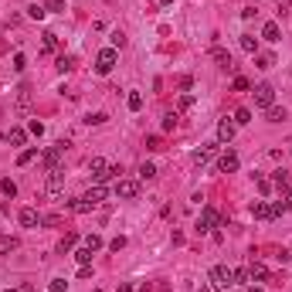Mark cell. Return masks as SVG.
I'll use <instances>...</instances> for the list:
<instances>
[{
  "mask_svg": "<svg viewBox=\"0 0 292 292\" xmlns=\"http://www.w3.org/2000/svg\"><path fill=\"white\" fill-rule=\"evenodd\" d=\"M72 245H75V234H65V238H62V245H58V248H62V251H72Z\"/></svg>",
  "mask_w": 292,
  "mask_h": 292,
  "instance_id": "obj_43",
  "label": "cell"
},
{
  "mask_svg": "<svg viewBox=\"0 0 292 292\" xmlns=\"http://www.w3.org/2000/svg\"><path fill=\"white\" fill-rule=\"evenodd\" d=\"M55 65H58V72H72V68H75V55H58Z\"/></svg>",
  "mask_w": 292,
  "mask_h": 292,
  "instance_id": "obj_21",
  "label": "cell"
},
{
  "mask_svg": "<svg viewBox=\"0 0 292 292\" xmlns=\"http://www.w3.org/2000/svg\"><path fill=\"white\" fill-rule=\"evenodd\" d=\"M17 245H21V241H17L14 234H10V238H0V255H7V251H14Z\"/></svg>",
  "mask_w": 292,
  "mask_h": 292,
  "instance_id": "obj_29",
  "label": "cell"
},
{
  "mask_svg": "<svg viewBox=\"0 0 292 292\" xmlns=\"http://www.w3.org/2000/svg\"><path fill=\"white\" fill-rule=\"evenodd\" d=\"M44 51H58V34L55 31H44Z\"/></svg>",
  "mask_w": 292,
  "mask_h": 292,
  "instance_id": "obj_26",
  "label": "cell"
},
{
  "mask_svg": "<svg viewBox=\"0 0 292 292\" xmlns=\"http://www.w3.org/2000/svg\"><path fill=\"white\" fill-rule=\"evenodd\" d=\"M17 221H21V228H38V224H44V218H41L34 208H21Z\"/></svg>",
  "mask_w": 292,
  "mask_h": 292,
  "instance_id": "obj_10",
  "label": "cell"
},
{
  "mask_svg": "<svg viewBox=\"0 0 292 292\" xmlns=\"http://www.w3.org/2000/svg\"><path fill=\"white\" fill-rule=\"evenodd\" d=\"M275 258H279V262H282V265H286V262H289L292 255H289V251H286V248H279V251H275Z\"/></svg>",
  "mask_w": 292,
  "mask_h": 292,
  "instance_id": "obj_50",
  "label": "cell"
},
{
  "mask_svg": "<svg viewBox=\"0 0 292 292\" xmlns=\"http://www.w3.org/2000/svg\"><path fill=\"white\" fill-rule=\"evenodd\" d=\"M211 55H214V62H218V68H224V72H234V62H231V55H228L224 48H211Z\"/></svg>",
  "mask_w": 292,
  "mask_h": 292,
  "instance_id": "obj_14",
  "label": "cell"
},
{
  "mask_svg": "<svg viewBox=\"0 0 292 292\" xmlns=\"http://www.w3.org/2000/svg\"><path fill=\"white\" fill-rule=\"evenodd\" d=\"M241 51L255 55V51H258V38H251V34H241Z\"/></svg>",
  "mask_w": 292,
  "mask_h": 292,
  "instance_id": "obj_19",
  "label": "cell"
},
{
  "mask_svg": "<svg viewBox=\"0 0 292 292\" xmlns=\"http://www.w3.org/2000/svg\"><path fill=\"white\" fill-rule=\"evenodd\" d=\"M17 109H21V112H27V109H31V95H27V92H21V99H17Z\"/></svg>",
  "mask_w": 292,
  "mask_h": 292,
  "instance_id": "obj_39",
  "label": "cell"
},
{
  "mask_svg": "<svg viewBox=\"0 0 292 292\" xmlns=\"http://www.w3.org/2000/svg\"><path fill=\"white\" fill-rule=\"evenodd\" d=\"M208 282H211L214 289H231V286H234V269H228V265H214L211 275H208Z\"/></svg>",
  "mask_w": 292,
  "mask_h": 292,
  "instance_id": "obj_1",
  "label": "cell"
},
{
  "mask_svg": "<svg viewBox=\"0 0 292 292\" xmlns=\"http://www.w3.org/2000/svg\"><path fill=\"white\" fill-rule=\"evenodd\" d=\"M197 292H214V286H211V282H208V286H201V289Z\"/></svg>",
  "mask_w": 292,
  "mask_h": 292,
  "instance_id": "obj_52",
  "label": "cell"
},
{
  "mask_svg": "<svg viewBox=\"0 0 292 292\" xmlns=\"http://www.w3.org/2000/svg\"><path fill=\"white\" fill-rule=\"evenodd\" d=\"M109 41H112V48H126V34H123V31H112Z\"/></svg>",
  "mask_w": 292,
  "mask_h": 292,
  "instance_id": "obj_33",
  "label": "cell"
},
{
  "mask_svg": "<svg viewBox=\"0 0 292 292\" xmlns=\"http://www.w3.org/2000/svg\"><path fill=\"white\" fill-rule=\"evenodd\" d=\"M262 38H265V41H272V44H275V41H279V38H282V31H279V24H275V21H269V24H265V27H262Z\"/></svg>",
  "mask_w": 292,
  "mask_h": 292,
  "instance_id": "obj_16",
  "label": "cell"
},
{
  "mask_svg": "<svg viewBox=\"0 0 292 292\" xmlns=\"http://www.w3.org/2000/svg\"><path fill=\"white\" fill-rule=\"evenodd\" d=\"M251 123V109H238L234 112V126H248Z\"/></svg>",
  "mask_w": 292,
  "mask_h": 292,
  "instance_id": "obj_27",
  "label": "cell"
},
{
  "mask_svg": "<svg viewBox=\"0 0 292 292\" xmlns=\"http://www.w3.org/2000/svg\"><path fill=\"white\" fill-rule=\"evenodd\" d=\"M272 65H275L272 55H258V68H272Z\"/></svg>",
  "mask_w": 292,
  "mask_h": 292,
  "instance_id": "obj_42",
  "label": "cell"
},
{
  "mask_svg": "<svg viewBox=\"0 0 292 292\" xmlns=\"http://www.w3.org/2000/svg\"><path fill=\"white\" fill-rule=\"evenodd\" d=\"M248 272H251V282H269V279H272L265 262H251V265H248Z\"/></svg>",
  "mask_w": 292,
  "mask_h": 292,
  "instance_id": "obj_13",
  "label": "cell"
},
{
  "mask_svg": "<svg viewBox=\"0 0 292 292\" xmlns=\"http://www.w3.org/2000/svg\"><path fill=\"white\" fill-rule=\"evenodd\" d=\"M234 282H241V286H251V272H248V269H234Z\"/></svg>",
  "mask_w": 292,
  "mask_h": 292,
  "instance_id": "obj_31",
  "label": "cell"
},
{
  "mask_svg": "<svg viewBox=\"0 0 292 292\" xmlns=\"http://www.w3.org/2000/svg\"><path fill=\"white\" fill-rule=\"evenodd\" d=\"M140 177H143V180H153V177H156V167H153V163H143V167H140Z\"/></svg>",
  "mask_w": 292,
  "mask_h": 292,
  "instance_id": "obj_35",
  "label": "cell"
},
{
  "mask_svg": "<svg viewBox=\"0 0 292 292\" xmlns=\"http://www.w3.org/2000/svg\"><path fill=\"white\" fill-rule=\"evenodd\" d=\"M85 248L99 251V248H102V238H99V234H88V238H85Z\"/></svg>",
  "mask_w": 292,
  "mask_h": 292,
  "instance_id": "obj_38",
  "label": "cell"
},
{
  "mask_svg": "<svg viewBox=\"0 0 292 292\" xmlns=\"http://www.w3.org/2000/svg\"><path fill=\"white\" fill-rule=\"evenodd\" d=\"M44 190H48L51 197H58V194L65 190V173H62V170H51L48 180H44Z\"/></svg>",
  "mask_w": 292,
  "mask_h": 292,
  "instance_id": "obj_7",
  "label": "cell"
},
{
  "mask_svg": "<svg viewBox=\"0 0 292 292\" xmlns=\"http://www.w3.org/2000/svg\"><path fill=\"white\" fill-rule=\"evenodd\" d=\"M65 289H68L65 279H51V292H65Z\"/></svg>",
  "mask_w": 292,
  "mask_h": 292,
  "instance_id": "obj_44",
  "label": "cell"
},
{
  "mask_svg": "<svg viewBox=\"0 0 292 292\" xmlns=\"http://www.w3.org/2000/svg\"><path fill=\"white\" fill-rule=\"evenodd\" d=\"M44 14H48L44 3H31V7H27V17H31V21H44Z\"/></svg>",
  "mask_w": 292,
  "mask_h": 292,
  "instance_id": "obj_23",
  "label": "cell"
},
{
  "mask_svg": "<svg viewBox=\"0 0 292 292\" xmlns=\"http://www.w3.org/2000/svg\"><path fill=\"white\" fill-rule=\"evenodd\" d=\"M279 204H282L286 211H292V194H289V190H282V201H279Z\"/></svg>",
  "mask_w": 292,
  "mask_h": 292,
  "instance_id": "obj_47",
  "label": "cell"
},
{
  "mask_svg": "<svg viewBox=\"0 0 292 292\" xmlns=\"http://www.w3.org/2000/svg\"><path fill=\"white\" fill-rule=\"evenodd\" d=\"M160 3H173V0H160Z\"/></svg>",
  "mask_w": 292,
  "mask_h": 292,
  "instance_id": "obj_53",
  "label": "cell"
},
{
  "mask_svg": "<svg viewBox=\"0 0 292 292\" xmlns=\"http://www.w3.org/2000/svg\"><path fill=\"white\" fill-rule=\"evenodd\" d=\"M7 292H21V289H7Z\"/></svg>",
  "mask_w": 292,
  "mask_h": 292,
  "instance_id": "obj_54",
  "label": "cell"
},
{
  "mask_svg": "<svg viewBox=\"0 0 292 292\" xmlns=\"http://www.w3.org/2000/svg\"><path fill=\"white\" fill-rule=\"evenodd\" d=\"M14 72H24V55H14Z\"/></svg>",
  "mask_w": 292,
  "mask_h": 292,
  "instance_id": "obj_49",
  "label": "cell"
},
{
  "mask_svg": "<svg viewBox=\"0 0 292 292\" xmlns=\"http://www.w3.org/2000/svg\"><path fill=\"white\" fill-rule=\"evenodd\" d=\"M214 153H218V143H208V146H204V149H197V153H194L190 160H194L197 167H204V163H208V160H211Z\"/></svg>",
  "mask_w": 292,
  "mask_h": 292,
  "instance_id": "obj_15",
  "label": "cell"
},
{
  "mask_svg": "<svg viewBox=\"0 0 292 292\" xmlns=\"http://www.w3.org/2000/svg\"><path fill=\"white\" fill-rule=\"evenodd\" d=\"M234 92H251V82L241 78V75H234Z\"/></svg>",
  "mask_w": 292,
  "mask_h": 292,
  "instance_id": "obj_34",
  "label": "cell"
},
{
  "mask_svg": "<svg viewBox=\"0 0 292 292\" xmlns=\"http://www.w3.org/2000/svg\"><path fill=\"white\" fill-rule=\"evenodd\" d=\"M109 248H112V251H119V248H126V238H123V234H119V238H112V241H109Z\"/></svg>",
  "mask_w": 292,
  "mask_h": 292,
  "instance_id": "obj_45",
  "label": "cell"
},
{
  "mask_svg": "<svg viewBox=\"0 0 292 292\" xmlns=\"http://www.w3.org/2000/svg\"><path fill=\"white\" fill-rule=\"evenodd\" d=\"M105 119H109V116H105V112H95V116H88V119H85V123H88V126H102V123H105Z\"/></svg>",
  "mask_w": 292,
  "mask_h": 292,
  "instance_id": "obj_41",
  "label": "cell"
},
{
  "mask_svg": "<svg viewBox=\"0 0 292 292\" xmlns=\"http://www.w3.org/2000/svg\"><path fill=\"white\" fill-rule=\"evenodd\" d=\"M126 105H129L133 112H140V109H143V92H129V99H126Z\"/></svg>",
  "mask_w": 292,
  "mask_h": 292,
  "instance_id": "obj_24",
  "label": "cell"
},
{
  "mask_svg": "<svg viewBox=\"0 0 292 292\" xmlns=\"http://www.w3.org/2000/svg\"><path fill=\"white\" fill-rule=\"evenodd\" d=\"M24 140H27L24 129H10V133H7V143H10V146H24Z\"/></svg>",
  "mask_w": 292,
  "mask_h": 292,
  "instance_id": "obj_22",
  "label": "cell"
},
{
  "mask_svg": "<svg viewBox=\"0 0 292 292\" xmlns=\"http://www.w3.org/2000/svg\"><path fill=\"white\" fill-rule=\"evenodd\" d=\"M27 129H31V136H44V123H38V119H31Z\"/></svg>",
  "mask_w": 292,
  "mask_h": 292,
  "instance_id": "obj_37",
  "label": "cell"
},
{
  "mask_svg": "<svg viewBox=\"0 0 292 292\" xmlns=\"http://www.w3.org/2000/svg\"><path fill=\"white\" fill-rule=\"evenodd\" d=\"M0 190H3L7 197H17V184H14L10 177H3V180H0Z\"/></svg>",
  "mask_w": 292,
  "mask_h": 292,
  "instance_id": "obj_28",
  "label": "cell"
},
{
  "mask_svg": "<svg viewBox=\"0 0 292 292\" xmlns=\"http://www.w3.org/2000/svg\"><path fill=\"white\" fill-rule=\"evenodd\" d=\"M238 167H241L238 153H231V149H228V153H221V156H218V170H221V173H234Z\"/></svg>",
  "mask_w": 292,
  "mask_h": 292,
  "instance_id": "obj_9",
  "label": "cell"
},
{
  "mask_svg": "<svg viewBox=\"0 0 292 292\" xmlns=\"http://www.w3.org/2000/svg\"><path fill=\"white\" fill-rule=\"evenodd\" d=\"M251 95H255V105H258V109H269V105H275V88H272L269 82H258V85L251 88Z\"/></svg>",
  "mask_w": 292,
  "mask_h": 292,
  "instance_id": "obj_3",
  "label": "cell"
},
{
  "mask_svg": "<svg viewBox=\"0 0 292 292\" xmlns=\"http://www.w3.org/2000/svg\"><path fill=\"white\" fill-rule=\"evenodd\" d=\"M34 156H38V146H31V149H24V153L17 156V167H27V163H34Z\"/></svg>",
  "mask_w": 292,
  "mask_h": 292,
  "instance_id": "obj_25",
  "label": "cell"
},
{
  "mask_svg": "<svg viewBox=\"0 0 292 292\" xmlns=\"http://www.w3.org/2000/svg\"><path fill=\"white\" fill-rule=\"evenodd\" d=\"M105 194H109V190H105L102 184H95V187H88V194H85V204H88V208H99V204L105 201Z\"/></svg>",
  "mask_w": 292,
  "mask_h": 292,
  "instance_id": "obj_12",
  "label": "cell"
},
{
  "mask_svg": "<svg viewBox=\"0 0 292 292\" xmlns=\"http://www.w3.org/2000/svg\"><path fill=\"white\" fill-rule=\"evenodd\" d=\"M251 214L255 218H272V204L269 201H251Z\"/></svg>",
  "mask_w": 292,
  "mask_h": 292,
  "instance_id": "obj_17",
  "label": "cell"
},
{
  "mask_svg": "<svg viewBox=\"0 0 292 292\" xmlns=\"http://www.w3.org/2000/svg\"><path fill=\"white\" fill-rule=\"evenodd\" d=\"M265 119H269V123H282V119H286V109H279V105H269V109H265Z\"/></svg>",
  "mask_w": 292,
  "mask_h": 292,
  "instance_id": "obj_20",
  "label": "cell"
},
{
  "mask_svg": "<svg viewBox=\"0 0 292 292\" xmlns=\"http://www.w3.org/2000/svg\"><path fill=\"white\" fill-rule=\"evenodd\" d=\"M116 58H119V55H116V48H102V51L95 55V72H99V75H109L112 68H116Z\"/></svg>",
  "mask_w": 292,
  "mask_h": 292,
  "instance_id": "obj_5",
  "label": "cell"
},
{
  "mask_svg": "<svg viewBox=\"0 0 292 292\" xmlns=\"http://www.w3.org/2000/svg\"><path fill=\"white\" fill-rule=\"evenodd\" d=\"M258 190H262V194H269V190H272V180H265V177H258Z\"/></svg>",
  "mask_w": 292,
  "mask_h": 292,
  "instance_id": "obj_48",
  "label": "cell"
},
{
  "mask_svg": "<svg viewBox=\"0 0 292 292\" xmlns=\"http://www.w3.org/2000/svg\"><path fill=\"white\" fill-rule=\"evenodd\" d=\"M88 173H92V180H95V184H105L109 177H116V173H112V167H109L102 156H92V160H88Z\"/></svg>",
  "mask_w": 292,
  "mask_h": 292,
  "instance_id": "obj_4",
  "label": "cell"
},
{
  "mask_svg": "<svg viewBox=\"0 0 292 292\" xmlns=\"http://www.w3.org/2000/svg\"><path fill=\"white\" fill-rule=\"evenodd\" d=\"M62 156H65V140L55 146H48L44 153H41V163H44V170L51 173V170H62Z\"/></svg>",
  "mask_w": 292,
  "mask_h": 292,
  "instance_id": "obj_2",
  "label": "cell"
},
{
  "mask_svg": "<svg viewBox=\"0 0 292 292\" xmlns=\"http://www.w3.org/2000/svg\"><path fill=\"white\" fill-rule=\"evenodd\" d=\"M234 129H238L234 119H221L218 123V143H231L234 140Z\"/></svg>",
  "mask_w": 292,
  "mask_h": 292,
  "instance_id": "obj_11",
  "label": "cell"
},
{
  "mask_svg": "<svg viewBox=\"0 0 292 292\" xmlns=\"http://www.w3.org/2000/svg\"><path fill=\"white\" fill-rule=\"evenodd\" d=\"M75 258H78V265H88V262H92V248H85V245H82V248L75 251Z\"/></svg>",
  "mask_w": 292,
  "mask_h": 292,
  "instance_id": "obj_30",
  "label": "cell"
},
{
  "mask_svg": "<svg viewBox=\"0 0 292 292\" xmlns=\"http://www.w3.org/2000/svg\"><path fill=\"white\" fill-rule=\"evenodd\" d=\"M245 292H265V289H262V286H255V282H251V286H248V289H245Z\"/></svg>",
  "mask_w": 292,
  "mask_h": 292,
  "instance_id": "obj_51",
  "label": "cell"
},
{
  "mask_svg": "<svg viewBox=\"0 0 292 292\" xmlns=\"http://www.w3.org/2000/svg\"><path fill=\"white\" fill-rule=\"evenodd\" d=\"M177 119H180L177 112H167V116H163V129H177Z\"/></svg>",
  "mask_w": 292,
  "mask_h": 292,
  "instance_id": "obj_36",
  "label": "cell"
},
{
  "mask_svg": "<svg viewBox=\"0 0 292 292\" xmlns=\"http://www.w3.org/2000/svg\"><path fill=\"white\" fill-rule=\"evenodd\" d=\"M187 109H194V95L184 92V95H180V112H187Z\"/></svg>",
  "mask_w": 292,
  "mask_h": 292,
  "instance_id": "obj_40",
  "label": "cell"
},
{
  "mask_svg": "<svg viewBox=\"0 0 292 292\" xmlns=\"http://www.w3.org/2000/svg\"><path fill=\"white\" fill-rule=\"evenodd\" d=\"M116 194H119V197H126V201H133V197L140 194V184H136V180H129V177H119V180H116Z\"/></svg>",
  "mask_w": 292,
  "mask_h": 292,
  "instance_id": "obj_8",
  "label": "cell"
},
{
  "mask_svg": "<svg viewBox=\"0 0 292 292\" xmlns=\"http://www.w3.org/2000/svg\"><path fill=\"white\" fill-rule=\"evenodd\" d=\"M146 146H149V149H163V140H160V136H149Z\"/></svg>",
  "mask_w": 292,
  "mask_h": 292,
  "instance_id": "obj_46",
  "label": "cell"
},
{
  "mask_svg": "<svg viewBox=\"0 0 292 292\" xmlns=\"http://www.w3.org/2000/svg\"><path fill=\"white\" fill-rule=\"evenodd\" d=\"M272 184L279 187V190H286L292 184V170H275V177H272Z\"/></svg>",
  "mask_w": 292,
  "mask_h": 292,
  "instance_id": "obj_18",
  "label": "cell"
},
{
  "mask_svg": "<svg viewBox=\"0 0 292 292\" xmlns=\"http://www.w3.org/2000/svg\"><path fill=\"white\" fill-rule=\"evenodd\" d=\"M218 224H221V214L214 211V208H204L201 218H197V231H214Z\"/></svg>",
  "mask_w": 292,
  "mask_h": 292,
  "instance_id": "obj_6",
  "label": "cell"
},
{
  "mask_svg": "<svg viewBox=\"0 0 292 292\" xmlns=\"http://www.w3.org/2000/svg\"><path fill=\"white\" fill-rule=\"evenodd\" d=\"M44 10L48 14H62L65 10V0H44Z\"/></svg>",
  "mask_w": 292,
  "mask_h": 292,
  "instance_id": "obj_32",
  "label": "cell"
}]
</instances>
